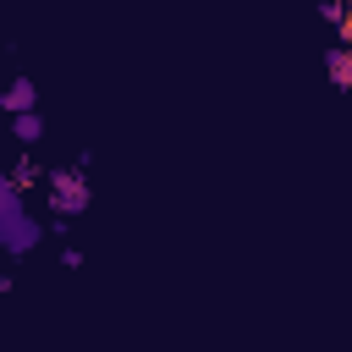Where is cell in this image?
<instances>
[{
	"instance_id": "7a4b0ae2",
	"label": "cell",
	"mask_w": 352,
	"mask_h": 352,
	"mask_svg": "<svg viewBox=\"0 0 352 352\" xmlns=\"http://www.w3.org/2000/svg\"><path fill=\"white\" fill-rule=\"evenodd\" d=\"M6 110H33V82H11L6 88Z\"/></svg>"
},
{
	"instance_id": "3957f363",
	"label": "cell",
	"mask_w": 352,
	"mask_h": 352,
	"mask_svg": "<svg viewBox=\"0 0 352 352\" xmlns=\"http://www.w3.org/2000/svg\"><path fill=\"white\" fill-rule=\"evenodd\" d=\"M16 138H22V143H38V121H33L28 110H16Z\"/></svg>"
},
{
	"instance_id": "6da1fadb",
	"label": "cell",
	"mask_w": 352,
	"mask_h": 352,
	"mask_svg": "<svg viewBox=\"0 0 352 352\" xmlns=\"http://www.w3.org/2000/svg\"><path fill=\"white\" fill-rule=\"evenodd\" d=\"M50 198H55V209H60V214H72V209H82V204H88V187H82L72 170H60V176L50 182Z\"/></svg>"
}]
</instances>
